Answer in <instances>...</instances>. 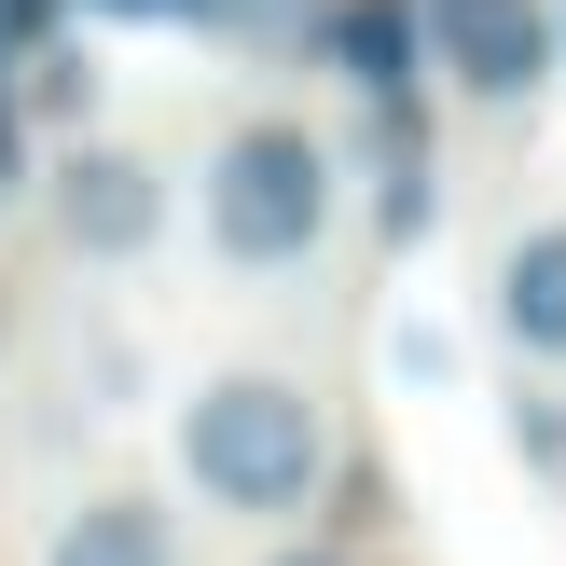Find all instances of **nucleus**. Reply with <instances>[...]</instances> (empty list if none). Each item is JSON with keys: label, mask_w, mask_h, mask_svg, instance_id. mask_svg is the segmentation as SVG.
Instances as JSON below:
<instances>
[{"label": "nucleus", "mask_w": 566, "mask_h": 566, "mask_svg": "<svg viewBox=\"0 0 566 566\" xmlns=\"http://www.w3.org/2000/svg\"><path fill=\"white\" fill-rule=\"evenodd\" d=\"M497 332H512L525 359H566V221H539V235L497 263Z\"/></svg>", "instance_id": "7"}, {"label": "nucleus", "mask_w": 566, "mask_h": 566, "mask_svg": "<svg viewBox=\"0 0 566 566\" xmlns=\"http://www.w3.org/2000/svg\"><path fill=\"white\" fill-rule=\"evenodd\" d=\"M415 55H429V42H415V0H346V14H332V70H346L374 111L415 97Z\"/></svg>", "instance_id": "6"}, {"label": "nucleus", "mask_w": 566, "mask_h": 566, "mask_svg": "<svg viewBox=\"0 0 566 566\" xmlns=\"http://www.w3.org/2000/svg\"><path fill=\"white\" fill-rule=\"evenodd\" d=\"M55 14H138V28H221V0H55Z\"/></svg>", "instance_id": "8"}, {"label": "nucleus", "mask_w": 566, "mask_h": 566, "mask_svg": "<svg viewBox=\"0 0 566 566\" xmlns=\"http://www.w3.org/2000/svg\"><path fill=\"white\" fill-rule=\"evenodd\" d=\"M318 401L291 374H208L180 401V470L208 512H304L318 497Z\"/></svg>", "instance_id": "1"}, {"label": "nucleus", "mask_w": 566, "mask_h": 566, "mask_svg": "<svg viewBox=\"0 0 566 566\" xmlns=\"http://www.w3.org/2000/svg\"><path fill=\"white\" fill-rule=\"evenodd\" d=\"M276 566H332V553H276Z\"/></svg>", "instance_id": "9"}, {"label": "nucleus", "mask_w": 566, "mask_h": 566, "mask_svg": "<svg viewBox=\"0 0 566 566\" xmlns=\"http://www.w3.org/2000/svg\"><path fill=\"white\" fill-rule=\"evenodd\" d=\"M42 566H180V525H166L138 484H111V497H83V512L42 539Z\"/></svg>", "instance_id": "5"}, {"label": "nucleus", "mask_w": 566, "mask_h": 566, "mask_svg": "<svg viewBox=\"0 0 566 566\" xmlns=\"http://www.w3.org/2000/svg\"><path fill=\"white\" fill-rule=\"evenodd\" d=\"M415 42L470 97H539V70H553V14L539 0H415Z\"/></svg>", "instance_id": "3"}, {"label": "nucleus", "mask_w": 566, "mask_h": 566, "mask_svg": "<svg viewBox=\"0 0 566 566\" xmlns=\"http://www.w3.org/2000/svg\"><path fill=\"white\" fill-rule=\"evenodd\" d=\"M55 235H70L83 263H138V249L166 235V180L138 153H97V138H83V153L55 166Z\"/></svg>", "instance_id": "4"}, {"label": "nucleus", "mask_w": 566, "mask_h": 566, "mask_svg": "<svg viewBox=\"0 0 566 566\" xmlns=\"http://www.w3.org/2000/svg\"><path fill=\"white\" fill-rule=\"evenodd\" d=\"M332 235V153L304 125H235L208 153V249L221 263H304Z\"/></svg>", "instance_id": "2"}]
</instances>
